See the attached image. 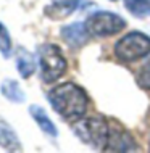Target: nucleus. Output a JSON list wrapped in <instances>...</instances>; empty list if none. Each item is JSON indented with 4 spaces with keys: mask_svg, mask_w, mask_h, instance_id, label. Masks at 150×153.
Instances as JSON below:
<instances>
[{
    "mask_svg": "<svg viewBox=\"0 0 150 153\" xmlns=\"http://www.w3.org/2000/svg\"><path fill=\"white\" fill-rule=\"evenodd\" d=\"M49 102L52 108L66 121H78L84 116L89 100L87 95L74 82H63L49 92Z\"/></svg>",
    "mask_w": 150,
    "mask_h": 153,
    "instance_id": "nucleus-1",
    "label": "nucleus"
},
{
    "mask_svg": "<svg viewBox=\"0 0 150 153\" xmlns=\"http://www.w3.org/2000/svg\"><path fill=\"white\" fill-rule=\"evenodd\" d=\"M37 61L40 66V77L44 82H55L66 73L68 63L60 47L55 44H42L37 48Z\"/></svg>",
    "mask_w": 150,
    "mask_h": 153,
    "instance_id": "nucleus-2",
    "label": "nucleus"
},
{
    "mask_svg": "<svg viewBox=\"0 0 150 153\" xmlns=\"http://www.w3.org/2000/svg\"><path fill=\"white\" fill-rule=\"evenodd\" d=\"M74 134L87 145L94 148H107L108 139H110V126L103 118L92 116L86 119H78L74 124Z\"/></svg>",
    "mask_w": 150,
    "mask_h": 153,
    "instance_id": "nucleus-3",
    "label": "nucleus"
},
{
    "mask_svg": "<svg viewBox=\"0 0 150 153\" xmlns=\"http://www.w3.org/2000/svg\"><path fill=\"white\" fill-rule=\"evenodd\" d=\"M150 53V37L144 32L132 31L115 44V55L121 61H136Z\"/></svg>",
    "mask_w": 150,
    "mask_h": 153,
    "instance_id": "nucleus-4",
    "label": "nucleus"
},
{
    "mask_svg": "<svg viewBox=\"0 0 150 153\" xmlns=\"http://www.w3.org/2000/svg\"><path fill=\"white\" fill-rule=\"evenodd\" d=\"M84 24H86L87 31H89V34L95 36V37L113 36L126 27V21L121 16L116 13H111V11H105V10H100V11H95V13L89 15Z\"/></svg>",
    "mask_w": 150,
    "mask_h": 153,
    "instance_id": "nucleus-5",
    "label": "nucleus"
},
{
    "mask_svg": "<svg viewBox=\"0 0 150 153\" xmlns=\"http://www.w3.org/2000/svg\"><path fill=\"white\" fill-rule=\"evenodd\" d=\"M89 31H87L84 23H73L69 26H65L61 29V37L65 39V42L71 47H81L82 44L89 37Z\"/></svg>",
    "mask_w": 150,
    "mask_h": 153,
    "instance_id": "nucleus-6",
    "label": "nucleus"
},
{
    "mask_svg": "<svg viewBox=\"0 0 150 153\" xmlns=\"http://www.w3.org/2000/svg\"><path fill=\"white\" fill-rule=\"evenodd\" d=\"M29 114H31V118L36 121V124L39 126V129L42 131L45 135H49V137H57V135H58L57 126L53 124L52 119L49 118L47 111H45L42 106L31 105V106H29Z\"/></svg>",
    "mask_w": 150,
    "mask_h": 153,
    "instance_id": "nucleus-7",
    "label": "nucleus"
},
{
    "mask_svg": "<svg viewBox=\"0 0 150 153\" xmlns=\"http://www.w3.org/2000/svg\"><path fill=\"white\" fill-rule=\"evenodd\" d=\"M107 150H110V152H132V150H137V143L128 132L111 131L110 139H108V143H107Z\"/></svg>",
    "mask_w": 150,
    "mask_h": 153,
    "instance_id": "nucleus-8",
    "label": "nucleus"
},
{
    "mask_svg": "<svg viewBox=\"0 0 150 153\" xmlns=\"http://www.w3.org/2000/svg\"><path fill=\"white\" fill-rule=\"evenodd\" d=\"M0 147L8 152L21 150V142H19L15 129L8 123L2 121V119H0Z\"/></svg>",
    "mask_w": 150,
    "mask_h": 153,
    "instance_id": "nucleus-9",
    "label": "nucleus"
},
{
    "mask_svg": "<svg viewBox=\"0 0 150 153\" xmlns=\"http://www.w3.org/2000/svg\"><path fill=\"white\" fill-rule=\"evenodd\" d=\"M16 69H18L19 76H21L23 79L31 77L32 74H34V71H36L34 56L23 47H19L18 52H16Z\"/></svg>",
    "mask_w": 150,
    "mask_h": 153,
    "instance_id": "nucleus-10",
    "label": "nucleus"
},
{
    "mask_svg": "<svg viewBox=\"0 0 150 153\" xmlns=\"http://www.w3.org/2000/svg\"><path fill=\"white\" fill-rule=\"evenodd\" d=\"M0 92L7 98V100L13 102V103H23L26 100V95H24L21 85L18 84L15 79H5L0 84Z\"/></svg>",
    "mask_w": 150,
    "mask_h": 153,
    "instance_id": "nucleus-11",
    "label": "nucleus"
},
{
    "mask_svg": "<svg viewBox=\"0 0 150 153\" xmlns=\"http://www.w3.org/2000/svg\"><path fill=\"white\" fill-rule=\"evenodd\" d=\"M78 2L79 0H63V2H58V3H52L45 10V13L52 19H63L74 11V8L78 7Z\"/></svg>",
    "mask_w": 150,
    "mask_h": 153,
    "instance_id": "nucleus-12",
    "label": "nucleus"
},
{
    "mask_svg": "<svg viewBox=\"0 0 150 153\" xmlns=\"http://www.w3.org/2000/svg\"><path fill=\"white\" fill-rule=\"evenodd\" d=\"M124 7L131 15L140 19L150 16V0H124Z\"/></svg>",
    "mask_w": 150,
    "mask_h": 153,
    "instance_id": "nucleus-13",
    "label": "nucleus"
},
{
    "mask_svg": "<svg viewBox=\"0 0 150 153\" xmlns=\"http://www.w3.org/2000/svg\"><path fill=\"white\" fill-rule=\"evenodd\" d=\"M0 53L5 58H8L11 53V37L8 34V29L5 27V24L0 23Z\"/></svg>",
    "mask_w": 150,
    "mask_h": 153,
    "instance_id": "nucleus-14",
    "label": "nucleus"
},
{
    "mask_svg": "<svg viewBox=\"0 0 150 153\" xmlns=\"http://www.w3.org/2000/svg\"><path fill=\"white\" fill-rule=\"evenodd\" d=\"M137 84L145 90H150V58L142 65L137 73Z\"/></svg>",
    "mask_w": 150,
    "mask_h": 153,
    "instance_id": "nucleus-15",
    "label": "nucleus"
}]
</instances>
